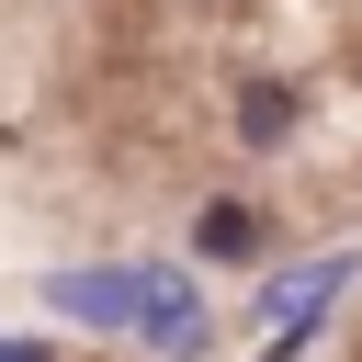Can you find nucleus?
<instances>
[{
  "label": "nucleus",
  "instance_id": "obj_1",
  "mask_svg": "<svg viewBox=\"0 0 362 362\" xmlns=\"http://www.w3.org/2000/svg\"><path fill=\"white\" fill-rule=\"evenodd\" d=\"M136 328H147L158 351H192V339H204V305H192V283H170V272H136Z\"/></svg>",
  "mask_w": 362,
  "mask_h": 362
},
{
  "label": "nucleus",
  "instance_id": "obj_2",
  "mask_svg": "<svg viewBox=\"0 0 362 362\" xmlns=\"http://www.w3.org/2000/svg\"><path fill=\"white\" fill-rule=\"evenodd\" d=\"M57 305H68V317H90V328H136V272H68V283H57Z\"/></svg>",
  "mask_w": 362,
  "mask_h": 362
},
{
  "label": "nucleus",
  "instance_id": "obj_3",
  "mask_svg": "<svg viewBox=\"0 0 362 362\" xmlns=\"http://www.w3.org/2000/svg\"><path fill=\"white\" fill-rule=\"evenodd\" d=\"M238 136H249V147H272V136H294V90H283V79H260V90H238Z\"/></svg>",
  "mask_w": 362,
  "mask_h": 362
},
{
  "label": "nucleus",
  "instance_id": "obj_4",
  "mask_svg": "<svg viewBox=\"0 0 362 362\" xmlns=\"http://www.w3.org/2000/svg\"><path fill=\"white\" fill-rule=\"evenodd\" d=\"M192 238H204L215 260H238V249H249L260 226H249V204H204V226H192Z\"/></svg>",
  "mask_w": 362,
  "mask_h": 362
},
{
  "label": "nucleus",
  "instance_id": "obj_5",
  "mask_svg": "<svg viewBox=\"0 0 362 362\" xmlns=\"http://www.w3.org/2000/svg\"><path fill=\"white\" fill-rule=\"evenodd\" d=\"M0 362H45V351H34V339H0Z\"/></svg>",
  "mask_w": 362,
  "mask_h": 362
}]
</instances>
